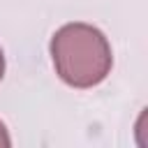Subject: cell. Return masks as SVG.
<instances>
[{
    "label": "cell",
    "instance_id": "1",
    "mask_svg": "<svg viewBox=\"0 0 148 148\" xmlns=\"http://www.w3.org/2000/svg\"><path fill=\"white\" fill-rule=\"evenodd\" d=\"M51 58L58 76L72 88H92L102 83L113 65L106 37L88 23H67L56 30Z\"/></svg>",
    "mask_w": 148,
    "mask_h": 148
},
{
    "label": "cell",
    "instance_id": "3",
    "mask_svg": "<svg viewBox=\"0 0 148 148\" xmlns=\"http://www.w3.org/2000/svg\"><path fill=\"white\" fill-rule=\"evenodd\" d=\"M5 74V56H2V49H0V79Z\"/></svg>",
    "mask_w": 148,
    "mask_h": 148
},
{
    "label": "cell",
    "instance_id": "2",
    "mask_svg": "<svg viewBox=\"0 0 148 148\" xmlns=\"http://www.w3.org/2000/svg\"><path fill=\"white\" fill-rule=\"evenodd\" d=\"M7 146H12V139H9V132H7V127L0 123V148H7Z\"/></svg>",
    "mask_w": 148,
    "mask_h": 148
}]
</instances>
